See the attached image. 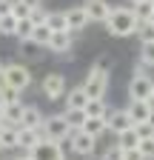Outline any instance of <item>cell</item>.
Segmentation results:
<instances>
[{
    "mask_svg": "<svg viewBox=\"0 0 154 160\" xmlns=\"http://www.w3.org/2000/svg\"><path fill=\"white\" fill-rule=\"evenodd\" d=\"M106 29L114 37H128V34L137 32V17H134V12L126 9V6H117V9L111 6V12L106 17Z\"/></svg>",
    "mask_w": 154,
    "mask_h": 160,
    "instance_id": "obj_1",
    "label": "cell"
},
{
    "mask_svg": "<svg viewBox=\"0 0 154 160\" xmlns=\"http://www.w3.org/2000/svg\"><path fill=\"white\" fill-rule=\"evenodd\" d=\"M40 132H43V140H54V143H63V140H69V134H71V129H69V123H66L63 114L46 117L43 126H40Z\"/></svg>",
    "mask_w": 154,
    "mask_h": 160,
    "instance_id": "obj_2",
    "label": "cell"
},
{
    "mask_svg": "<svg viewBox=\"0 0 154 160\" xmlns=\"http://www.w3.org/2000/svg\"><path fill=\"white\" fill-rule=\"evenodd\" d=\"M3 83H6V86H12V89H17V92L23 94V92L31 86V72H29L23 63L3 66Z\"/></svg>",
    "mask_w": 154,
    "mask_h": 160,
    "instance_id": "obj_3",
    "label": "cell"
},
{
    "mask_svg": "<svg viewBox=\"0 0 154 160\" xmlns=\"http://www.w3.org/2000/svg\"><path fill=\"white\" fill-rule=\"evenodd\" d=\"M106 89H108V74L106 72H97V69H91L89 77L83 80V92L89 100H103L106 97Z\"/></svg>",
    "mask_w": 154,
    "mask_h": 160,
    "instance_id": "obj_4",
    "label": "cell"
},
{
    "mask_svg": "<svg viewBox=\"0 0 154 160\" xmlns=\"http://www.w3.org/2000/svg\"><path fill=\"white\" fill-rule=\"evenodd\" d=\"M31 160H63V143H54V140H40L34 149L26 152Z\"/></svg>",
    "mask_w": 154,
    "mask_h": 160,
    "instance_id": "obj_5",
    "label": "cell"
},
{
    "mask_svg": "<svg viewBox=\"0 0 154 160\" xmlns=\"http://www.w3.org/2000/svg\"><path fill=\"white\" fill-rule=\"evenodd\" d=\"M151 89H154V77L134 74L131 83H128V97L131 100H151Z\"/></svg>",
    "mask_w": 154,
    "mask_h": 160,
    "instance_id": "obj_6",
    "label": "cell"
},
{
    "mask_svg": "<svg viewBox=\"0 0 154 160\" xmlns=\"http://www.w3.org/2000/svg\"><path fill=\"white\" fill-rule=\"evenodd\" d=\"M69 143H71V152L74 154L89 157V154H94V143H97V137H91L86 132H71L69 134Z\"/></svg>",
    "mask_w": 154,
    "mask_h": 160,
    "instance_id": "obj_7",
    "label": "cell"
},
{
    "mask_svg": "<svg viewBox=\"0 0 154 160\" xmlns=\"http://www.w3.org/2000/svg\"><path fill=\"white\" fill-rule=\"evenodd\" d=\"M66 77L63 74H46V80H43V94L49 97V100H60V97H66Z\"/></svg>",
    "mask_w": 154,
    "mask_h": 160,
    "instance_id": "obj_8",
    "label": "cell"
},
{
    "mask_svg": "<svg viewBox=\"0 0 154 160\" xmlns=\"http://www.w3.org/2000/svg\"><path fill=\"white\" fill-rule=\"evenodd\" d=\"M131 126H134V123H131V117H128L126 109L106 112V129H111L114 134H120V132H126V129H131Z\"/></svg>",
    "mask_w": 154,
    "mask_h": 160,
    "instance_id": "obj_9",
    "label": "cell"
},
{
    "mask_svg": "<svg viewBox=\"0 0 154 160\" xmlns=\"http://www.w3.org/2000/svg\"><path fill=\"white\" fill-rule=\"evenodd\" d=\"M71 40H74V34H71L69 29H66V32H51L46 49L54 52V54H69V52H71Z\"/></svg>",
    "mask_w": 154,
    "mask_h": 160,
    "instance_id": "obj_10",
    "label": "cell"
},
{
    "mask_svg": "<svg viewBox=\"0 0 154 160\" xmlns=\"http://www.w3.org/2000/svg\"><path fill=\"white\" fill-rule=\"evenodd\" d=\"M83 9H86L89 20H94V23H106V17H108V12H111V6L106 3V0H86Z\"/></svg>",
    "mask_w": 154,
    "mask_h": 160,
    "instance_id": "obj_11",
    "label": "cell"
},
{
    "mask_svg": "<svg viewBox=\"0 0 154 160\" xmlns=\"http://www.w3.org/2000/svg\"><path fill=\"white\" fill-rule=\"evenodd\" d=\"M89 23H91V20H89V14H86L83 6H74V9L66 12V26H69V32H83Z\"/></svg>",
    "mask_w": 154,
    "mask_h": 160,
    "instance_id": "obj_12",
    "label": "cell"
},
{
    "mask_svg": "<svg viewBox=\"0 0 154 160\" xmlns=\"http://www.w3.org/2000/svg\"><path fill=\"white\" fill-rule=\"evenodd\" d=\"M40 140H43L40 129H17V149L29 152V149H34L37 143H40Z\"/></svg>",
    "mask_w": 154,
    "mask_h": 160,
    "instance_id": "obj_13",
    "label": "cell"
},
{
    "mask_svg": "<svg viewBox=\"0 0 154 160\" xmlns=\"http://www.w3.org/2000/svg\"><path fill=\"white\" fill-rule=\"evenodd\" d=\"M126 112H128V117H131V123L137 126V123H146V120H148L151 103H148V100H131V106H128Z\"/></svg>",
    "mask_w": 154,
    "mask_h": 160,
    "instance_id": "obj_14",
    "label": "cell"
},
{
    "mask_svg": "<svg viewBox=\"0 0 154 160\" xmlns=\"http://www.w3.org/2000/svg\"><path fill=\"white\" fill-rule=\"evenodd\" d=\"M43 126V114L37 106H23V117H20V129H40Z\"/></svg>",
    "mask_w": 154,
    "mask_h": 160,
    "instance_id": "obj_15",
    "label": "cell"
},
{
    "mask_svg": "<svg viewBox=\"0 0 154 160\" xmlns=\"http://www.w3.org/2000/svg\"><path fill=\"white\" fill-rule=\"evenodd\" d=\"M20 117H23V103H12V106L3 109V123L6 126L20 129Z\"/></svg>",
    "mask_w": 154,
    "mask_h": 160,
    "instance_id": "obj_16",
    "label": "cell"
},
{
    "mask_svg": "<svg viewBox=\"0 0 154 160\" xmlns=\"http://www.w3.org/2000/svg\"><path fill=\"white\" fill-rule=\"evenodd\" d=\"M63 117H66V123H69L71 132H80L83 123H86V112H83V109H66Z\"/></svg>",
    "mask_w": 154,
    "mask_h": 160,
    "instance_id": "obj_17",
    "label": "cell"
},
{
    "mask_svg": "<svg viewBox=\"0 0 154 160\" xmlns=\"http://www.w3.org/2000/svg\"><path fill=\"white\" fill-rule=\"evenodd\" d=\"M80 132H86V134H91V137H100V134L106 132V117H86V123H83Z\"/></svg>",
    "mask_w": 154,
    "mask_h": 160,
    "instance_id": "obj_18",
    "label": "cell"
},
{
    "mask_svg": "<svg viewBox=\"0 0 154 160\" xmlns=\"http://www.w3.org/2000/svg\"><path fill=\"white\" fill-rule=\"evenodd\" d=\"M0 149H17V129L14 126H0Z\"/></svg>",
    "mask_w": 154,
    "mask_h": 160,
    "instance_id": "obj_19",
    "label": "cell"
},
{
    "mask_svg": "<svg viewBox=\"0 0 154 160\" xmlns=\"http://www.w3.org/2000/svg\"><path fill=\"white\" fill-rule=\"evenodd\" d=\"M66 100H69V103H66L69 109H83L89 97H86L83 86H77V89H69V92H66Z\"/></svg>",
    "mask_w": 154,
    "mask_h": 160,
    "instance_id": "obj_20",
    "label": "cell"
},
{
    "mask_svg": "<svg viewBox=\"0 0 154 160\" xmlns=\"http://www.w3.org/2000/svg\"><path fill=\"white\" fill-rule=\"evenodd\" d=\"M137 143H140V137H137V132H134V126L117 134V146H120L123 152H126V149H137Z\"/></svg>",
    "mask_w": 154,
    "mask_h": 160,
    "instance_id": "obj_21",
    "label": "cell"
},
{
    "mask_svg": "<svg viewBox=\"0 0 154 160\" xmlns=\"http://www.w3.org/2000/svg\"><path fill=\"white\" fill-rule=\"evenodd\" d=\"M134 17H137V23H146V20L154 14V0H140V3H134Z\"/></svg>",
    "mask_w": 154,
    "mask_h": 160,
    "instance_id": "obj_22",
    "label": "cell"
},
{
    "mask_svg": "<svg viewBox=\"0 0 154 160\" xmlns=\"http://www.w3.org/2000/svg\"><path fill=\"white\" fill-rule=\"evenodd\" d=\"M46 26L51 29V32H66L69 26H66V12H49L46 14Z\"/></svg>",
    "mask_w": 154,
    "mask_h": 160,
    "instance_id": "obj_23",
    "label": "cell"
},
{
    "mask_svg": "<svg viewBox=\"0 0 154 160\" xmlns=\"http://www.w3.org/2000/svg\"><path fill=\"white\" fill-rule=\"evenodd\" d=\"M49 37H51V29H49L46 23H40V26H34V29H31V37H29V40H31L34 46H40V49H43V46L49 43Z\"/></svg>",
    "mask_w": 154,
    "mask_h": 160,
    "instance_id": "obj_24",
    "label": "cell"
},
{
    "mask_svg": "<svg viewBox=\"0 0 154 160\" xmlns=\"http://www.w3.org/2000/svg\"><path fill=\"white\" fill-rule=\"evenodd\" d=\"M83 112H86V117H106V103L103 100H86V106H83Z\"/></svg>",
    "mask_w": 154,
    "mask_h": 160,
    "instance_id": "obj_25",
    "label": "cell"
},
{
    "mask_svg": "<svg viewBox=\"0 0 154 160\" xmlns=\"http://www.w3.org/2000/svg\"><path fill=\"white\" fill-rule=\"evenodd\" d=\"M0 103L12 106V103H20V92L12 89V86H0Z\"/></svg>",
    "mask_w": 154,
    "mask_h": 160,
    "instance_id": "obj_26",
    "label": "cell"
},
{
    "mask_svg": "<svg viewBox=\"0 0 154 160\" xmlns=\"http://www.w3.org/2000/svg\"><path fill=\"white\" fill-rule=\"evenodd\" d=\"M31 29H34V23H31V20L29 17H23V20H17V37H20V43H23V40H29L31 37Z\"/></svg>",
    "mask_w": 154,
    "mask_h": 160,
    "instance_id": "obj_27",
    "label": "cell"
},
{
    "mask_svg": "<svg viewBox=\"0 0 154 160\" xmlns=\"http://www.w3.org/2000/svg\"><path fill=\"white\" fill-rule=\"evenodd\" d=\"M137 37H140V43H151L154 40V26L148 23V20L146 23H137Z\"/></svg>",
    "mask_w": 154,
    "mask_h": 160,
    "instance_id": "obj_28",
    "label": "cell"
},
{
    "mask_svg": "<svg viewBox=\"0 0 154 160\" xmlns=\"http://www.w3.org/2000/svg\"><path fill=\"white\" fill-rule=\"evenodd\" d=\"M137 152L146 157V160H154V137H143L137 143Z\"/></svg>",
    "mask_w": 154,
    "mask_h": 160,
    "instance_id": "obj_29",
    "label": "cell"
},
{
    "mask_svg": "<svg viewBox=\"0 0 154 160\" xmlns=\"http://www.w3.org/2000/svg\"><path fill=\"white\" fill-rule=\"evenodd\" d=\"M14 32H17V17L3 14L0 17V34H14Z\"/></svg>",
    "mask_w": 154,
    "mask_h": 160,
    "instance_id": "obj_30",
    "label": "cell"
},
{
    "mask_svg": "<svg viewBox=\"0 0 154 160\" xmlns=\"http://www.w3.org/2000/svg\"><path fill=\"white\" fill-rule=\"evenodd\" d=\"M140 63L143 66H154V40H151V43H143V49H140Z\"/></svg>",
    "mask_w": 154,
    "mask_h": 160,
    "instance_id": "obj_31",
    "label": "cell"
},
{
    "mask_svg": "<svg viewBox=\"0 0 154 160\" xmlns=\"http://www.w3.org/2000/svg\"><path fill=\"white\" fill-rule=\"evenodd\" d=\"M29 6L23 3V0H17V3H12V17H17V20H23V17H29Z\"/></svg>",
    "mask_w": 154,
    "mask_h": 160,
    "instance_id": "obj_32",
    "label": "cell"
},
{
    "mask_svg": "<svg viewBox=\"0 0 154 160\" xmlns=\"http://www.w3.org/2000/svg\"><path fill=\"white\" fill-rule=\"evenodd\" d=\"M46 14H49V12H43V6H37V9L29 12V20H31L34 26H40V23H46Z\"/></svg>",
    "mask_w": 154,
    "mask_h": 160,
    "instance_id": "obj_33",
    "label": "cell"
},
{
    "mask_svg": "<svg viewBox=\"0 0 154 160\" xmlns=\"http://www.w3.org/2000/svg\"><path fill=\"white\" fill-rule=\"evenodd\" d=\"M103 160H123V149L114 143V146H108L106 149V154H103Z\"/></svg>",
    "mask_w": 154,
    "mask_h": 160,
    "instance_id": "obj_34",
    "label": "cell"
},
{
    "mask_svg": "<svg viewBox=\"0 0 154 160\" xmlns=\"http://www.w3.org/2000/svg\"><path fill=\"white\" fill-rule=\"evenodd\" d=\"M134 132H137L140 140H143V137H154V129H151L148 123H137V126H134Z\"/></svg>",
    "mask_w": 154,
    "mask_h": 160,
    "instance_id": "obj_35",
    "label": "cell"
},
{
    "mask_svg": "<svg viewBox=\"0 0 154 160\" xmlns=\"http://www.w3.org/2000/svg\"><path fill=\"white\" fill-rule=\"evenodd\" d=\"M91 69H97V72H106V74H108V72H111V60L103 54V57H100V60H97V63H94Z\"/></svg>",
    "mask_w": 154,
    "mask_h": 160,
    "instance_id": "obj_36",
    "label": "cell"
},
{
    "mask_svg": "<svg viewBox=\"0 0 154 160\" xmlns=\"http://www.w3.org/2000/svg\"><path fill=\"white\" fill-rule=\"evenodd\" d=\"M123 160H146V157H143L137 149H126V152H123Z\"/></svg>",
    "mask_w": 154,
    "mask_h": 160,
    "instance_id": "obj_37",
    "label": "cell"
},
{
    "mask_svg": "<svg viewBox=\"0 0 154 160\" xmlns=\"http://www.w3.org/2000/svg\"><path fill=\"white\" fill-rule=\"evenodd\" d=\"M3 14H12V3H9V0H0V17H3Z\"/></svg>",
    "mask_w": 154,
    "mask_h": 160,
    "instance_id": "obj_38",
    "label": "cell"
},
{
    "mask_svg": "<svg viewBox=\"0 0 154 160\" xmlns=\"http://www.w3.org/2000/svg\"><path fill=\"white\" fill-rule=\"evenodd\" d=\"M23 3H26L29 9H37V6H40V3H43V0H23Z\"/></svg>",
    "mask_w": 154,
    "mask_h": 160,
    "instance_id": "obj_39",
    "label": "cell"
},
{
    "mask_svg": "<svg viewBox=\"0 0 154 160\" xmlns=\"http://www.w3.org/2000/svg\"><path fill=\"white\" fill-rule=\"evenodd\" d=\"M146 123H148V126L154 129V106H151V112H148V120H146Z\"/></svg>",
    "mask_w": 154,
    "mask_h": 160,
    "instance_id": "obj_40",
    "label": "cell"
},
{
    "mask_svg": "<svg viewBox=\"0 0 154 160\" xmlns=\"http://www.w3.org/2000/svg\"><path fill=\"white\" fill-rule=\"evenodd\" d=\"M14 160H31V157H29V154H26V152H23V154H17V157H14Z\"/></svg>",
    "mask_w": 154,
    "mask_h": 160,
    "instance_id": "obj_41",
    "label": "cell"
},
{
    "mask_svg": "<svg viewBox=\"0 0 154 160\" xmlns=\"http://www.w3.org/2000/svg\"><path fill=\"white\" fill-rule=\"evenodd\" d=\"M3 109H6V106H3V103H0V120H3Z\"/></svg>",
    "mask_w": 154,
    "mask_h": 160,
    "instance_id": "obj_42",
    "label": "cell"
},
{
    "mask_svg": "<svg viewBox=\"0 0 154 160\" xmlns=\"http://www.w3.org/2000/svg\"><path fill=\"white\" fill-rule=\"evenodd\" d=\"M148 103H151V106H154V89H151V100H148Z\"/></svg>",
    "mask_w": 154,
    "mask_h": 160,
    "instance_id": "obj_43",
    "label": "cell"
},
{
    "mask_svg": "<svg viewBox=\"0 0 154 160\" xmlns=\"http://www.w3.org/2000/svg\"><path fill=\"white\" fill-rule=\"evenodd\" d=\"M148 23H151V26H154V14H151V17H148Z\"/></svg>",
    "mask_w": 154,
    "mask_h": 160,
    "instance_id": "obj_44",
    "label": "cell"
},
{
    "mask_svg": "<svg viewBox=\"0 0 154 160\" xmlns=\"http://www.w3.org/2000/svg\"><path fill=\"white\" fill-rule=\"evenodd\" d=\"M131 3H140V0H131Z\"/></svg>",
    "mask_w": 154,
    "mask_h": 160,
    "instance_id": "obj_45",
    "label": "cell"
},
{
    "mask_svg": "<svg viewBox=\"0 0 154 160\" xmlns=\"http://www.w3.org/2000/svg\"><path fill=\"white\" fill-rule=\"evenodd\" d=\"M0 74H3V66H0Z\"/></svg>",
    "mask_w": 154,
    "mask_h": 160,
    "instance_id": "obj_46",
    "label": "cell"
},
{
    "mask_svg": "<svg viewBox=\"0 0 154 160\" xmlns=\"http://www.w3.org/2000/svg\"><path fill=\"white\" fill-rule=\"evenodd\" d=\"M0 126H3V120H0Z\"/></svg>",
    "mask_w": 154,
    "mask_h": 160,
    "instance_id": "obj_47",
    "label": "cell"
},
{
    "mask_svg": "<svg viewBox=\"0 0 154 160\" xmlns=\"http://www.w3.org/2000/svg\"><path fill=\"white\" fill-rule=\"evenodd\" d=\"M0 152H3V149H0Z\"/></svg>",
    "mask_w": 154,
    "mask_h": 160,
    "instance_id": "obj_48",
    "label": "cell"
}]
</instances>
